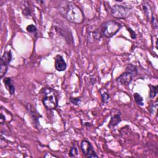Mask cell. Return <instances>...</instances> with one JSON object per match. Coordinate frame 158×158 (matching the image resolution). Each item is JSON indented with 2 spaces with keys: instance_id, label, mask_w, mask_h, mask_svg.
I'll return each mask as SVG.
<instances>
[{
  "instance_id": "1",
  "label": "cell",
  "mask_w": 158,
  "mask_h": 158,
  "mask_svg": "<svg viewBox=\"0 0 158 158\" xmlns=\"http://www.w3.org/2000/svg\"><path fill=\"white\" fill-rule=\"evenodd\" d=\"M57 9L60 15L71 23L80 24L84 20L85 17L81 9L70 1H60L57 5Z\"/></svg>"
},
{
  "instance_id": "2",
  "label": "cell",
  "mask_w": 158,
  "mask_h": 158,
  "mask_svg": "<svg viewBox=\"0 0 158 158\" xmlns=\"http://www.w3.org/2000/svg\"><path fill=\"white\" fill-rule=\"evenodd\" d=\"M122 27V25L115 20H107L93 31V37L99 40L101 38H109L116 35Z\"/></svg>"
},
{
  "instance_id": "3",
  "label": "cell",
  "mask_w": 158,
  "mask_h": 158,
  "mask_svg": "<svg viewBox=\"0 0 158 158\" xmlns=\"http://www.w3.org/2000/svg\"><path fill=\"white\" fill-rule=\"evenodd\" d=\"M42 94V102L48 110H55L58 106V94L56 90L51 88H43Z\"/></svg>"
},
{
  "instance_id": "4",
  "label": "cell",
  "mask_w": 158,
  "mask_h": 158,
  "mask_svg": "<svg viewBox=\"0 0 158 158\" xmlns=\"http://www.w3.org/2000/svg\"><path fill=\"white\" fill-rule=\"evenodd\" d=\"M12 59V55L10 51H6L4 52L1 58L0 62V77L2 78L8 70V66Z\"/></svg>"
},
{
  "instance_id": "5",
  "label": "cell",
  "mask_w": 158,
  "mask_h": 158,
  "mask_svg": "<svg viewBox=\"0 0 158 158\" xmlns=\"http://www.w3.org/2000/svg\"><path fill=\"white\" fill-rule=\"evenodd\" d=\"M130 14V9L122 5L116 4L111 7V14L112 17L117 19H124Z\"/></svg>"
},
{
  "instance_id": "6",
  "label": "cell",
  "mask_w": 158,
  "mask_h": 158,
  "mask_svg": "<svg viewBox=\"0 0 158 158\" xmlns=\"http://www.w3.org/2000/svg\"><path fill=\"white\" fill-rule=\"evenodd\" d=\"M80 149L85 157H98L91 143L87 139H83L80 143Z\"/></svg>"
},
{
  "instance_id": "7",
  "label": "cell",
  "mask_w": 158,
  "mask_h": 158,
  "mask_svg": "<svg viewBox=\"0 0 158 158\" xmlns=\"http://www.w3.org/2000/svg\"><path fill=\"white\" fill-rule=\"evenodd\" d=\"M110 120L108 124V127L110 128H112L117 126L122 121L121 112L120 110L116 109H113L110 112Z\"/></svg>"
},
{
  "instance_id": "8",
  "label": "cell",
  "mask_w": 158,
  "mask_h": 158,
  "mask_svg": "<svg viewBox=\"0 0 158 158\" xmlns=\"http://www.w3.org/2000/svg\"><path fill=\"white\" fill-rule=\"evenodd\" d=\"M133 78V75L130 72L125 71L116 78V81L121 85L127 86L129 85L132 81Z\"/></svg>"
},
{
  "instance_id": "9",
  "label": "cell",
  "mask_w": 158,
  "mask_h": 158,
  "mask_svg": "<svg viewBox=\"0 0 158 158\" xmlns=\"http://www.w3.org/2000/svg\"><path fill=\"white\" fill-rule=\"evenodd\" d=\"M55 69L58 72L65 71L67 68V64L64 57L59 54H57L54 57Z\"/></svg>"
},
{
  "instance_id": "10",
  "label": "cell",
  "mask_w": 158,
  "mask_h": 158,
  "mask_svg": "<svg viewBox=\"0 0 158 158\" xmlns=\"http://www.w3.org/2000/svg\"><path fill=\"white\" fill-rule=\"evenodd\" d=\"M27 110L28 112L29 113V115L31 116V118L33 120V122L34 123V125L35 127L37 128H38L39 126V120H38V112L35 110V109L30 104H27L26 106Z\"/></svg>"
},
{
  "instance_id": "11",
  "label": "cell",
  "mask_w": 158,
  "mask_h": 158,
  "mask_svg": "<svg viewBox=\"0 0 158 158\" xmlns=\"http://www.w3.org/2000/svg\"><path fill=\"white\" fill-rule=\"evenodd\" d=\"M56 31L61 35L62 36L65 40L68 42L69 44L73 43V39L72 33L69 34V33H71L70 29L65 28H60V27H56Z\"/></svg>"
},
{
  "instance_id": "12",
  "label": "cell",
  "mask_w": 158,
  "mask_h": 158,
  "mask_svg": "<svg viewBox=\"0 0 158 158\" xmlns=\"http://www.w3.org/2000/svg\"><path fill=\"white\" fill-rule=\"evenodd\" d=\"M3 83L5 88L10 95H13L15 93V89L13 84V81L10 77H4L3 78Z\"/></svg>"
},
{
  "instance_id": "13",
  "label": "cell",
  "mask_w": 158,
  "mask_h": 158,
  "mask_svg": "<svg viewBox=\"0 0 158 158\" xmlns=\"http://www.w3.org/2000/svg\"><path fill=\"white\" fill-rule=\"evenodd\" d=\"M149 98L150 99H154L158 92V86L157 85H152L149 84Z\"/></svg>"
},
{
  "instance_id": "14",
  "label": "cell",
  "mask_w": 158,
  "mask_h": 158,
  "mask_svg": "<svg viewBox=\"0 0 158 158\" xmlns=\"http://www.w3.org/2000/svg\"><path fill=\"white\" fill-rule=\"evenodd\" d=\"M125 71H127V72H130L133 75V77L138 75V69H137V67L135 65H134L131 64H129L127 66V67L125 69Z\"/></svg>"
},
{
  "instance_id": "15",
  "label": "cell",
  "mask_w": 158,
  "mask_h": 158,
  "mask_svg": "<svg viewBox=\"0 0 158 158\" xmlns=\"http://www.w3.org/2000/svg\"><path fill=\"white\" fill-rule=\"evenodd\" d=\"M99 92H100L102 102L103 103H107L109 101V99H110V96H109L108 92L104 89H101L99 91Z\"/></svg>"
},
{
  "instance_id": "16",
  "label": "cell",
  "mask_w": 158,
  "mask_h": 158,
  "mask_svg": "<svg viewBox=\"0 0 158 158\" xmlns=\"http://www.w3.org/2000/svg\"><path fill=\"white\" fill-rule=\"evenodd\" d=\"M24 4L23 7L22 8V13L24 16H30L31 15V9L29 6V4L27 1H23Z\"/></svg>"
},
{
  "instance_id": "17",
  "label": "cell",
  "mask_w": 158,
  "mask_h": 158,
  "mask_svg": "<svg viewBox=\"0 0 158 158\" xmlns=\"http://www.w3.org/2000/svg\"><path fill=\"white\" fill-rule=\"evenodd\" d=\"M133 98L136 102V104L139 106H144V101H143V98L138 93H135L133 94Z\"/></svg>"
},
{
  "instance_id": "18",
  "label": "cell",
  "mask_w": 158,
  "mask_h": 158,
  "mask_svg": "<svg viewBox=\"0 0 158 158\" xmlns=\"http://www.w3.org/2000/svg\"><path fill=\"white\" fill-rule=\"evenodd\" d=\"M78 154V149L75 146H72L71 148L70 149L69 156L70 157H77Z\"/></svg>"
},
{
  "instance_id": "19",
  "label": "cell",
  "mask_w": 158,
  "mask_h": 158,
  "mask_svg": "<svg viewBox=\"0 0 158 158\" xmlns=\"http://www.w3.org/2000/svg\"><path fill=\"white\" fill-rule=\"evenodd\" d=\"M26 30L27 31L30 33H32V34H35L36 35L37 33V28L36 27L33 25V24H30V25H28L27 28H26Z\"/></svg>"
},
{
  "instance_id": "20",
  "label": "cell",
  "mask_w": 158,
  "mask_h": 158,
  "mask_svg": "<svg viewBox=\"0 0 158 158\" xmlns=\"http://www.w3.org/2000/svg\"><path fill=\"white\" fill-rule=\"evenodd\" d=\"M157 109V101H156L154 103H152L150 106V107L149 108V111L151 114H153L154 113H156Z\"/></svg>"
},
{
  "instance_id": "21",
  "label": "cell",
  "mask_w": 158,
  "mask_h": 158,
  "mask_svg": "<svg viewBox=\"0 0 158 158\" xmlns=\"http://www.w3.org/2000/svg\"><path fill=\"white\" fill-rule=\"evenodd\" d=\"M70 102L74 104V105H76V106H78L80 102H81V99L80 98H72V97H70Z\"/></svg>"
},
{
  "instance_id": "22",
  "label": "cell",
  "mask_w": 158,
  "mask_h": 158,
  "mask_svg": "<svg viewBox=\"0 0 158 158\" xmlns=\"http://www.w3.org/2000/svg\"><path fill=\"white\" fill-rule=\"evenodd\" d=\"M151 23L152 25V27L154 29H157V20L154 16V15L152 14V15H151Z\"/></svg>"
},
{
  "instance_id": "23",
  "label": "cell",
  "mask_w": 158,
  "mask_h": 158,
  "mask_svg": "<svg viewBox=\"0 0 158 158\" xmlns=\"http://www.w3.org/2000/svg\"><path fill=\"white\" fill-rule=\"evenodd\" d=\"M128 31L130 32V36L132 39H135L136 38V34L135 33V31L130 28H128Z\"/></svg>"
}]
</instances>
